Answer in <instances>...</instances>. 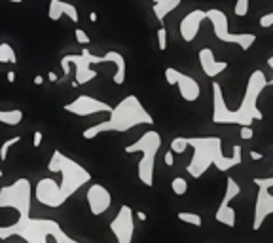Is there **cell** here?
Listing matches in <instances>:
<instances>
[{
  "label": "cell",
  "instance_id": "1",
  "mask_svg": "<svg viewBox=\"0 0 273 243\" xmlns=\"http://www.w3.org/2000/svg\"><path fill=\"white\" fill-rule=\"evenodd\" d=\"M47 169L49 173H59L61 182H55L52 177L40 179L34 186V198L38 203L52 209L65 205V202H68L78 190L91 182L89 171L61 150H54L47 162Z\"/></svg>",
  "mask_w": 273,
  "mask_h": 243
},
{
  "label": "cell",
  "instance_id": "2",
  "mask_svg": "<svg viewBox=\"0 0 273 243\" xmlns=\"http://www.w3.org/2000/svg\"><path fill=\"white\" fill-rule=\"evenodd\" d=\"M267 86L269 84H267L264 70H258V68L253 70L246 80L243 101L235 110H232L224 101V91L220 88V84L213 82V121L214 124H235V126H253V121H260L264 114L258 107V99Z\"/></svg>",
  "mask_w": 273,
  "mask_h": 243
},
{
  "label": "cell",
  "instance_id": "3",
  "mask_svg": "<svg viewBox=\"0 0 273 243\" xmlns=\"http://www.w3.org/2000/svg\"><path fill=\"white\" fill-rule=\"evenodd\" d=\"M188 147L193 150L192 160L186 165L188 175L193 179H200L209 171V169L216 167L222 173H228L230 169L237 167L243 162V150L241 144H233L232 156H224L222 152V139L214 135L209 137H186Z\"/></svg>",
  "mask_w": 273,
  "mask_h": 243
},
{
  "label": "cell",
  "instance_id": "4",
  "mask_svg": "<svg viewBox=\"0 0 273 243\" xmlns=\"http://www.w3.org/2000/svg\"><path fill=\"white\" fill-rule=\"evenodd\" d=\"M154 118L148 112L144 105L140 103L137 95H127L123 97L116 107L110 110V118L103 120L99 124L91 126L89 129H84V139L91 141L95 137L103 135V133H126L129 129L139 128V126H152Z\"/></svg>",
  "mask_w": 273,
  "mask_h": 243
},
{
  "label": "cell",
  "instance_id": "5",
  "mask_svg": "<svg viewBox=\"0 0 273 243\" xmlns=\"http://www.w3.org/2000/svg\"><path fill=\"white\" fill-rule=\"evenodd\" d=\"M161 149V135L156 129H148L133 142L127 144V154H140V160L137 163V177L144 186L154 184V173H156V156Z\"/></svg>",
  "mask_w": 273,
  "mask_h": 243
},
{
  "label": "cell",
  "instance_id": "6",
  "mask_svg": "<svg viewBox=\"0 0 273 243\" xmlns=\"http://www.w3.org/2000/svg\"><path fill=\"white\" fill-rule=\"evenodd\" d=\"M103 63H108V54L95 55L87 47H84L80 54L65 55L61 59V68H63L65 76H68L70 70H74L72 88H78V86H84V84L97 78V68L93 67L95 65H103Z\"/></svg>",
  "mask_w": 273,
  "mask_h": 243
},
{
  "label": "cell",
  "instance_id": "7",
  "mask_svg": "<svg viewBox=\"0 0 273 243\" xmlns=\"http://www.w3.org/2000/svg\"><path fill=\"white\" fill-rule=\"evenodd\" d=\"M55 224L57 223L52 218H17V223L10 226H0V239L19 236L25 243H47Z\"/></svg>",
  "mask_w": 273,
  "mask_h": 243
},
{
  "label": "cell",
  "instance_id": "8",
  "mask_svg": "<svg viewBox=\"0 0 273 243\" xmlns=\"http://www.w3.org/2000/svg\"><path fill=\"white\" fill-rule=\"evenodd\" d=\"M0 209H14L19 218H29L33 209V184L21 177L0 188Z\"/></svg>",
  "mask_w": 273,
  "mask_h": 243
},
{
  "label": "cell",
  "instance_id": "9",
  "mask_svg": "<svg viewBox=\"0 0 273 243\" xmlns=\"http://www.w3.org/2000/svg\"><path fill=\"white\" fill-rule=\"evenodd\" d=\"M207 19L213 25V33L220 42H228V44H235L239 46L243 52H249L256 42V34L253 33H232L230 31V21L228 15L218 10V8H211L207 10Z\"/></svg>",
  "mask_w": 273,
  "mask_h": 243
},
{
  "label": "cell",
  "instance_id": "10",
  "mask_svg": "<svg viewBox=\"0 0 273 243\" xmlns=\"http://www.w3.org/2000/svg\"><path fill=\"white\" fill-rule=\"evenodd\" d=\"M254 184L258 188V196L254 202V216H253V230L258 232L266 218L269 215H273V194L269 190L273 188V175L271 177H256Z\"/></svg>",
  "mask_w": 273,
  "mask_h": 243
},
{
  "label": "cell",
  "instance_id": "11",
  "mask_svg": "<svg viewBox=\"0 0 273 243\" xmlns=\"http://www.w3.org/2000/svg\"><path fill=\"white\" fill-rule=\"evenodd\" d=\"M239 192H241L239 182L235 181L233 177H228L224 198H222L218 209L214 213V218H216L220 224L228 226V228H235V224H237V213H235V209L232 207V202L239 196Z\"/></svg>",
  "mask_w": 273,
  "mask_h": 243
},
{
  "label": "cell",
  "instance_id": "12",
  "mask_svg": "<svg viewBox=\"0 0 273 243\" xmlns=\"http://www.w3.org/2000/svg\"><path fill=\"white\" fill-rule=\"evenodd\" d=\"M165 80L169 86H175V88L179 89L180 97L188 103H193L200 99L201 95V88L197 80L192 78L190 75H184V72H180L179 68H173V67H167L165 68Z\"/></svg>",
  "mask_w": 273,
  "mask_h": 243
},
{
  "label": "cell",
  "instance_id": "13",
  "mask_svg": "<svg viewBox=\"0 0 273 243\" xmlns=\"http://www.w3.org/2000/svg\"><path fill=\"white\" fill-rule=\"evenodd\" d=\"M110 232L116 243H133L135 236V213L129 205H121L116 216L110 221Z\"/></svg>",
  "mask_w": 273,
  "mask_h": 243
},
{
  "label": "cell",
  "instance_id": "14",
  "mask_svg": "<svg viewBox=\"0 0 273 243\" xmlns=\"http://www.w3.org/2000/svg\"><path fill=\"white\" fill-rule=\"evenodd\" d=\"M65 110L74 116H93L101 114V112H110L112 107L101 99H95L91 95H78L74 101L65 105Z\"/></svg>",
  "mask_w": 273,
  "mask_h": 243
},
{
  "label": "cell",
  "instance_id": "15",
  "mask_svg": "<svg viewBox=\"0 0 273 243\" xmlns=\"http://www.w3.org/2000/svg\"><path fill=\"white\" fill-rule=\"evenodd\" d=\"M86 200H87V205H89L91 215H95V216L105 215V213L110 209V205H112V194H110V190H108L107 186L99 184V182H93V184L87 188Z\"/></svg>",
  "mask_w": 273,
  "mask_h": 243
},
{
  "label": "cell",
  "instance_id": "16",
  "mask_svg": "<svg viewBox=\"0 0 273 243\" xmlns=\"http://www.w3.org/2000/svg\"><path fill=\"white\" fill-rule=\"evenodd\" d=\"M207 19V12L205 10H192V12H188L182 21H180V36H182V40L184 42H193L195 40V36L200 33L201 29V23Z\"/></svg>",
  "mask_w": 273,
  "mask_h": 243
},
{
  "label": "cell",
  "instance_id": "17",
  "mask_svg": "<svg viewBox=\"0 0 273 243\" xmlns=\"http://www.w3.org/2000/svg\"><path fill=\"white\" fill-rule=\"evenodd\" d=\"M197 57H200L201 70H203V72H205V76H209V78H216V76H220L228 68L226 61L216 59L211 47H201L200 54H197Z\"/></svg>",
  "mask_w": 273,
  "mask_h": 243
},
{
  "label": "cell",
  "instance_id": "18",
  "mask_svg": "<svg viewBox=\"0 0 273 243\" xmlns=\"http://www.w3.org/2000/svg\"><path fill=\"white\" fill-rule=\"evenodd\" d=\"M68 17L72 23H78L80 21V14H78V8L70 4V2H65V0H49V8H47V17L52 21H57L61 17Z\"/></svg>",
  "mask_w": 273,
  "mask_h": 243
},
{
  "label": "cell",
  "instance_id": "19",
  "mask_svg": "<svg viewBox=\"0 0 273 243\" xmlns=\"http://www.w3.org/2000/svg\"><path fill=\"white\" fill-rule=\"evenodd\" d=\"M108 54V63H112L114 67H116V70H114V84L116 86H121L123 82H126V57L121 54H118V52H107Z\"/></svg>",
  "mask_w": 273,
  "mask_h": 243
},
{
  "label": "cell",
  "instance_id": "20",
  "mask_svg": "<svg viewBox=\"0 0 273 243\" xmlns=\"http://www.w3.org/2000/svg\"><path fill=\"white\" fill-rule=\"evenodd\" d=\"M154 2V15H156V19L160 21V23H163L165 21V17L171 12H175L177 8L182 4V0H152Z\"/></svg>",
  "mask_w": 273,
  "mask_h": 243
},
{
  "label": "cell",
  "instance_id": "21",
  "mask_svg": "<svg viewBox=\"0 0 273 243\" xmlns=\"http://www.w3.org/2000/svg\"><path fill=\"white\" fill-rule=\"evenodd\" d=\"M23 121V110L14 108V110H0V124H4L8 128L19 126Z\"/></svg>",
  "mask_w": 273,
  "mask_h": 243
},
{
  "label": "cell",
  "instance_id": "22",
  "mask_svg": "<svg viewBox=\"0 0 273 243\" xmlns=\"http://www.w3.org/2000/svg\"><path fill=\"white\" fill-rule=\"evenodd\" d=\"M0 63L4 65H15L17 63V55H15V50L8 42H2L0 44Z\"/></svg>",
  "mask_w": 273,
  "mask_h": 243
},
{
  "label": "cell",
  "instance_id": "23",
  "mask_svg": "<svg viewBox=\"0 0 273 243\" xmlns=\"http://www.w3.org/2000/svg\"><path fill=\"white\" fill-rule=\"evenodd\" d=\"M177 216H179V221H182V223L192 224V226H197V228H200L201 224H203L201 216L197 215V213H192V211H180Z\"/></svg>",
  "mask_w": 273,
  "mask_h": 243
},
{
  "label": "cell",
  "instance_id": "24",
  "mask_svg": "<svg viewBox=\"0 0 273 243\" xmlns=\"http://www.w3.org/2000/svg\"><path fill=\"white\" fill-rule=\"evenodd\" d=\"M171 190L177 196H184L188 192V181L184 177H175L173 181H171Z\"/></svg>",
  "mask_w": 273,
  "mask_h": 243
},
{
  "label": "cell",
  "instance_id": "25",
  "mask_svg": "<svg viewBox=\"0 0 273 243\" xmlns=\"http://www.w3.org/2000/svg\"><path fill=\"white\" fill-rule=\"evenodd\" d=\"M19 141H21V137L15 135V137H10V139H6V141L2 142V147H0V160H2V162H6L8 154H10V149H12L14 144H17Z\"/></svg>",
  "mask_w": 273,
  "mask_h": 243
},
{
  "label": "cell",
  "instance_id": "26",
  "mask_svg": "<svg viewBox=\"0 0 273 243\" xmlns=\"http://www.w3.org/2000/svg\"><path fill=\"white\" fill-rule=\"evenodd\" d=\"M186 149H188L186 137H175L173 141H171V152L173 154H184Z\"/></svg>",
  "mask_w": 273,
  "mask_h": 243
},
{
  "label": "cell",
  "instance_id": "27",
  "mask_svg": "<svg viewBox=\"0 0 273 243\" xmlns=\"http://www.w3.org/2000/svg\"><path fill=\"white\" fill-rule=\"evenodd\" d=\"M249 8H251V0H237L235 8H233V14L237 17H245L249 14Z\"/></svg>",
  "mask_w": 273,
  "mask_h": 243
},
{
  "label": "cell",
  "instance_id": "28",
  "mask_svg": "<svg viewBox=\"0 0 273 243\" xmlns=\"http://www.w3.org/2000/svg\"><path fill=\"white\" fill-rule=\"evenodd\" d=\"M156 36H158V47H160V52H165L167 50V29L160 27Z\"/></svg>",
  "mask_w": 273,
  "mask_h": 243
},
{
  "label": "cell",
  "instance_id": "29",
  "mask_svg": "<svg viewBox=\"0 0 273 243\" xmlns=\"http://www.w3.org/2000/svg\"><path fill=\"white\" fill-rule=\"evenodd\" d=\"M74 36H76V42L82 44V46H87V44H89V36H87V33L84 29H80V27L76 29V31H74Z\"/></svg>",
  "mask_w": 273,
  "mask_h": 243
},
{
  "label": "cell",
  "instance_id": "30",
  "mask_svg": "<svg viewBox=\"0 0 273 243\" xmlns=\"http://www.w3.org/2000/svg\"><path fill=\"white\" fill-rule=\"evenodd\" d=\"M239 135H241V139H243V141H251V139L254 137V129L251 128V126H241Z\"/></svg>",
  "mask_w": 273,
  "mask_h": 243
},
{
  "label": "cell",
  "instance_id": "31",
  "mask_svg": "<svg viewBox=\"0 0 273 243\" xmlns=\"http://www.w3.org/2000/svg\"><path fill=\"white\" fill-rule=\"evenodd\" d=\"M260 27H264V29L273 27V12L271 14H266V15H262V17H260Z\"/></svg>",
  "mask_w": 273,
  "mask_h": 243
},
{
  "label": "cell",
  "instance_id": "32",
  "mask_svg": "<svg viewBox=\"0 0 273 243\" xmlns=\"http://www.w3.org/2000/svg\"><path fill=\"white\" fill-rule=\"evenodd\" d=\"M42 141H44V133H42V131H38V129H36V131H34V137H33V144H34V149H38V147H40V144H42Z\"/></svg>",
  "mask_w": 273,
  "mask_h": 243
},
{
  "label": "cell",
  "instance_id": "33",
  "mask_svg": "<svg viewBox=\"0 0 273 243\" xmlns=\"http://www.w3.org/2000/svg\"><path fill=\"white\" fill-rule=\"evenodd\" d=\"M163 160H165V165H173V163H175V154L171 152V150H169V152H165V158H163Z\"/></svg>",
  "mask_w": 273,
  "mask_h": 243
},
{
  "label": "cell",
  "instance_id": "34",
  "mask_svg": "<svg viewBox=\"0 0 273 243\" xmlns=\"http://www.w3.org/2000/svg\"><path fill=\"white\" fill-rule=\"evenodd\" d=\"M6 80L10 82V84H14V82H15V70H10V72H8Z\"/></svg>",
  "mask_w": 273,
  "mask_h": 243
},
{
  "label": "cell",
  "instance_id": "35",
  "mask_svg": "<svg viewBox=\"0 0 273 243\" xmlns=\"http://www.w3.org/2000/svg\"><path fill=\"white\" fill-rule=\"evenodd\" d=\"M46 78H47V80H49V82H57V80H59V78H57V75H55V72H47V76H46Z\"/></svg>",
  "mask_w": 273,
  "mask_h": 243
},
{
  "label": "cell",
  "instance_id": "36",
  "mask_svg": "<svg viewBox=\"0 0 273 243\" xmlns=\"http://www.w3.org/2000/svg\"><path fill=\"white\" fill-rule=\"evenodd\" d=\"M34 84H36V86H42V84H44V76H34Z\"/></svg>",
  "mask_w": 273,
  "mask_h": 243
},
{
  "label": "cell",
  "instance_id": "37",
  "mask_svg": "<svg viewBox=\"0 0 273 243\" xmlns=\"http://www.w3.org/2000/svg\"><path fill=\"white\" fill-rule=\"evenodd\" d=\"M251 158H253V160H262V154L256 152V150H253V152H251Z\"/></svg>",
  "mask_w": 273,
  "mask_h": 243
},
{
  "label": "cell",
  "instance_id": "38",
  "mask_svg": "<svg viewBox=\"0 0 273 243\" xmlns=\"http://www.w3.org/2000/svg\"><path fill=\"white\" fill-rule=\"evenodd\" d=\"M97 19H99V15L95 14V12H91V14H89V21H91V23H95Z\"/></svg>",
  "mask_w": 273,
  "mask_h": 243
},
{
  "label": "cell",
  "instance_id": "39",
  "mask_svg": "<svg viewBox=\"0 0 273 243\" xmlns=\"http://www.w3.org/2000/svg\"><path fill=\"white\" fill-rule=\"evenodd\" d=\"M137 216H139L140 221H146V213H142V211H139V213H137Z\"/></svg>",
  "mask_w": 273,
  "mask_h": 243
},
{
  "label": "cell",
  "instance_id": "40",
  "mask_svg": "<svg viewBox=\"0 0 273 243\" xmlns=\"http://www.w3.org/2000/svg\"><path fill=\"white\" fill-rule=\"evenodd\" d=\"M267 67H269V68L273 70V55L269 57V59H267Z\"/></svg>",
  "mask_w": 273,
  "mask_h": 243
},
{
  "label": "cell",
  "instance_id": "41",
  "mask_svg": "<svg viewBox=\"0 0 273 243\" xmlns=\"http://www.w3.org/2000/svg\"><path fill=\"white\" fill-rule=\"evenodd\" d=\"M8 2H12V4H21L23 0H8Z\"/></svg>",
  "mask_w": 273,
  "mask_h": 243
},
{
  "label": "cell",
  "instance_id": "42",
  "mask_svg": "<svg viewBox=\"0 0 273 243\" xmlns=\"http://www.w3.org/2000/svg\"><path fill=\"white\" fill-rule=\"evenodd\" d=\"M267 84H271V86H273V78H271V80H267Z\"/></svg>",
  "mask_w": 273,
  "mask_h": 243
},
{
  "label": "cell",
  "instance_id": "43",
  "mask_svg": "<svg viewBox=\"0 0 273 243\" xmlns=\"http://www.w3.org/2000/svg\"><path fill=\"white\" fill-rule=\"evenodd\" d=\"M0 177H2V169H0Z\"/></svg>",
  "mask_w": 273,
  "mask_h": 243
}]
</instances>
